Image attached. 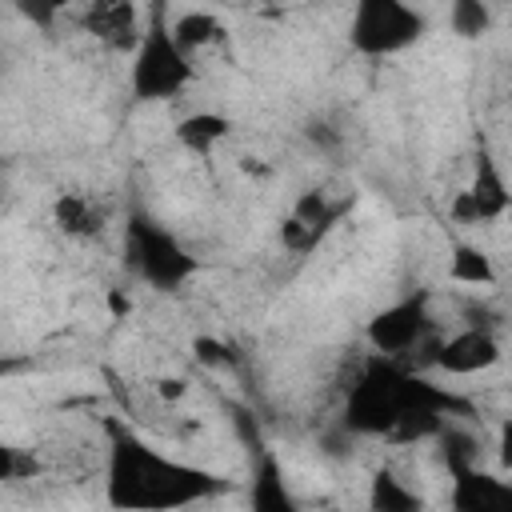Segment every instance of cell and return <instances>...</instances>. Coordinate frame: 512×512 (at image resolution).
<instances>
[{"label":"cell","mask_w":512,"mask_h":512,"mask_svg":"<svg viewBox=\"0 0 512 512\" xmlns=\"http://www.w3.org/2000/svg\"><path fill=\"white\" fill-rule=\"evenodd\" d=\"M132 260L160 288H176L192 272V256L168 232H160V228H152L144 220L132 224Z\"/></svg>","instance_id":"obj_5"},{"label":"cell","mask_w":512,"mask_h":512,"mask_svg":"<svg viewBox=\"0 0 512 512\" xmlns=\"http://www.w3.org/2000/svg\"><path fill=\"white\" fill-rule=\"evenodd\" d=\"M496 360H500V340H496V332H488L480 324L460 328L456 336L436 344V356H432V364L448 376H476V372L492 368Z\"/></svg>","instance_id":"obj_7"},{"label":"cell","mask_w":512,"mask_h":512,"mask_svg":"<svg viewBox=\"0 0 512 512\" xmlns=\"http://www.w3.org/2000/svg\"><path fill=\"white\" fill-rule=\"evenodd\" d=\"M108 308H112V316H128V312H132V300H128L120 288H112V292H108Z\"/></svg>","instance_id":"obj_20"},{"label":"cell","mask_w":512,"mask_h":512,"mask_svg":"<svg viewBox=\"0 0 512 512\" xmlns=\"http://www.w3.org/2000/svg\"><path fill=\"white\" fill-rule=\"evenodd\" d=\"M228 132H232V120L220 116V112H192V116H184V120L176 124L180 148H188V152H196V156L216 152V144H224Z\"/></svg>","instance_id":"obj_11"},{"label":"cell","mask_w":512,"mask_h":512,"mask_svg":"<svg viewBox=\"0 0 512 512\" xmlns=\"http://www.w3.org/2000/svg\"><path fill=\"white\" fill-rule=\"evenodd\" d=\"M196 352V360L200 364H208V368H216V364H228V348L220 344V340H212V336H196V344H192Z\"/></svg>","instance_id":"obj_18"},{"label":"cell","mask_w":512,"mask_h":512,"mask_svg":"<svg viewBox=\"0 0 512 512\" xmlns=\"http://www.w3.org/2000/svg\"><path fill=\"white\" fill-rule=\"evenodd\" d=\"M168 32H172V44H176L188 60H192V52H200V48H208V44H216V40L224 36L220 20H216L212 12H204V8H192V12L176 16V24H168Z\"/></svg>","instance_id":"obj_13"},{"label":"cell","mask_w":512,"mask_h":512,"mask_svg":"<svg viewBox=\"0 0 512 512\" xmlns=\"http://www.w3.org/2000/svg\"><path fill=\"white\" fill-rule=\"evenodd\" d=\"M36 468H40V464H36L32 452H20V448H12V444L0 440V484H8V480H24V476H32Z\"/></svg>","instance_id":"obj_16"},{"label":"cell","mask_w":512,"mask_h":512,"mask_svg":"<svg viewBox=\"0 0 512 512\" xmlns=\"http://www.w3.org/2000/svg\"><path fill=\"white\" fill-rule=\"evenodd\" d=\"M448 508L452 512H512V484L476 464H460L452 468Z\"/></svg>","instance_id":"obj_6"},{"label":"cell","mask_w":512,"mask_h":512,"mask_svg":"<svg viewBox=\"0 0 512 512\" xmlns=\"http://www.w3.org/2000/svg\"><path fill=\"white\" fill-rule=\"evenodd\" d=\"M504 212H508L504 176H500V168H496L488 156H480L476 180H472L464 192H456V200H452V216H456L460 224H484V220H496V216H504Z\"/></svg>","instance_id":"obj_8"},{"label":"cell","mask_w":512,"mask_h":512,"mask_svg":"<svg viewBox=\"0 0 512 512\" xmlns=\"http://www.w3.org/2000/svg\"><path fill=\"white\" fill-rule=\"evenodd\" d=\"M224 480L212 472L172 460L124 424H112L108 436V468H104V500L116 512H180L208 496H216Z\"/></svg>","instance_id":"obj_1"},{"label":"cell","mask_w":512,"mask_h":512,"mask_svg":"<svg viewBox=\"0 0 512 512\" xmlns=\"http://www.w3.org/2000/svg\"><path fill=\"white\" fill-rule=\"evenodd\" d=\"M184 396H188V380H184V376H160V380H156V400L180 404Z\"/></svg>","instance_id":"obj_19"},{"label":"cell","mask_w":512,"mask_h":512,"mask_svg":"<svg viewBox=\"0 0 512 512\" xmlns=\"http://www.w3.org/2000/svg\"><path fill=\"white\" fill-rule=\"evenodd\" d=\"M52 220H56V228H60L64 236H96V232H100V212H96L92 200L80 196V192L56 196Z\"/></svg>","instance_id":"obj_14"},{"label":"cell","mask_w":512,"mask_h":512,"mask_svg":"<svg viewBox=\"0 0 512 512\" xmlns=\"http://www.w3.org/2000/svg\"><path fill=\"white\" fill-rule=\"evenodd\" d=\"M448 276H452L456 284H480V288L496 284L492 260H488L476 244H456V248H452V256H448Z\"/></svg>","instance_id":"obj_15"},{"label":"cell","mask_w":512,"mask_h":512,"mask_svg":"<svg viewBox=\"0 0 512 512\" xmlns=\"http://www.w3.org/2000/svg\"><path fill=\"white\" fill-rule=\"evenodd\" d=\"M88 32L96 40H104L108 48L124 52V48H136L140 44V12L132 4H96L88 12Z\"/></svg>","instance_id":"obj_9"},{"label":"cell","mask_w":512,"mask_h":512,"mask_svg":"<svg viewBox=\"0 0 512 512\" xmlns=\"http://www.w3.org/2000/svg\"><path fill=\"white\" fill-rule=\"evenodd\" d=\"M192 84V60L172 44L164 20L140 32L132 52V96L136 100H172Z\"/></svg>","instance_id":"obj_2"},{"label":"cell","mask_w":512,"mask_h":512,"mask_svg":"<svg viewBox=\"0 0 512 512\" xmlns=\"http://www.w3.org/2000/svg\"><path fill=\"white\" fill-rule=\"evenodd\" d=\"M248 512H304L280 472V460L272 452L260 456L256 472H252V500H248Z\"/></svg>","instance_id":"obj_10"},{"label":"cell","mask_w":512,"mask_h":512,"mask_svg":"<svg viewBox=\"0 0 512 512\" xmlns=\"http://www.w3.org/2000/svg\"><path fill=\"white\" fill-rule=\"evenodd\" d=\"M424 32V16L400 0H364L352 8L348 40L364 56H396L416 44Z\"/></svg>","instance_id":"obj_3"},{"label":"cell","mask_w":512,"mask_h":512,"mask_svg":"<svg viewBox=\"0 0 512 512\" xmlns=\"http://www.w3.org/2000/svg\"><path fill=\"white\" fill-rule=\"evenodd\" d=\"M428 332V308H424V296H408V300H396L392 308H384L380 316L368 320V344L392 360V356H404L412 352Z\"/></svg>","instance_id":"obj_4"},{"label":"cell","mask_w":512,"mask_h":512,"mask_svg":"<svg viewBox=\"0 0 512 512\" xmlns=\"http://www.w3.org/2000/svg\"><path fill=\"white\" fill-rule=\"evenodd\" d=\"M452 24H456L460 36H476V32H484L488 12H484L480 4H456V8H452Z\"/></svg>","instance_id":"obj_17"},{"label":"cell","mask_w":512,"mask_h":512,"mask_svg":"<svg viewBox=\"0 0 512 512\" xmlns=\"http://www.w3.org/2000/svg\"><path fill=\"white\" fill-rule=\"evenodd\" d=\"M368 512H424V500L388 468L368 480Z\"/></svg>","instance_id":"obj_12"}]
</instances>
